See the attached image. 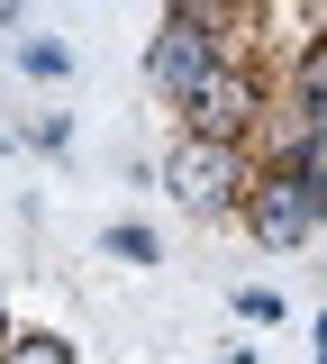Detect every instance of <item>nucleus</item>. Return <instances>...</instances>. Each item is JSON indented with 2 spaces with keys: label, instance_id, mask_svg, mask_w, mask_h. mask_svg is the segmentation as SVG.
I'll list each match as a JSON object with an SVG mask.
<instances>
[{
  "label": "nucleus",
  "instance_id": "nucleus-7",
  "mask_svg": "<svg viewBox=\"0 0 327 364\" xmlns=\"http://www.w3.org/2000/svg\"><path fill=\"white\" fill-rule=\"evenodd\" d=\"M0 364H73V346H64L55 328H9V337H0Z\"/></svg>",
  "mask_w": 327,
  "mask_h": 364
},
{
  "label": "nucleus",
  "instance_id": "nucleus-2",
  "mask_svg": "<svg viewBox=\"0 0 327 364\" xmlns=\"http://www.w3.org/2000/svg\"><path fill=\"white\" fill-rule=\"evenodd\" d=\"M236 219L255 228L273 255L309 246V237L327 228V155H318V164H255V191H245Z\"/></svg>",
  "mask_w": 327,
  "mask_h": 364
},
{
  "label": "nucleus",
  "instance_id": "nucleus-6",
  "mask_svg": "<svg viewBox=\"0 0 327 364\" xmlns=\"http://www.w3.org/2000/svg\"><path fill=\"white\" fill-rule=\"evenodd\" d=\"M282 91H291L309 119H327V37H309L300 55H291V82H282Z\"/></svg>",
  "mask_w": 327,
  "mask_h": 364
},
{
  "label": "nucleus",
  "instance_id": "nucleus-10",
  "mask_svg": "<svg viewBox=\"0 0 327 364\" xmlns=\"http://www.w3.org/2000/svg\"><path fill=\"white\" fill-rule=\"evenodd\" d=\"M236 318H264V328H273V318H282V291H264V282H245V291H236Z\"/></svg>",
  "mask_w": 327,
  "mask_h": 364
},
{
  "label": "nucleus",
  "instance_id": "nucleus-11",
  "mask_svg": "<svg viewBox=\"0 0 327 364\" xmlns=\"http://www.w3.org/2000/svg\"><path fill=\"white\" fill-rule=\"evenodd\" d=\"M309 346H318V364H327V318H318V328H309Z\"/></svg>",
  "mask_w": 327,
  "mask_h": 364
},
{
  "label": "nucleus",
  "instance_id": "nucleus-5",
  "mask_svg": "<svg viewBox=\"0 0 327 364\" xmlns=\"http://www.w3.org/2000/svg\"><path fill=\"white\" fill-rule=\"evenodd\" d=\"M255 136H264V164H318V155H327V119H309L291 91H282V100H264Z\"/></svg>",
  "mask_w": 327,
  "mask_h": 364
},
{
  "label": "nucleus",
  "instance_id": "nucleus-4",
  "mask_svg": "<svg viewBox=\"0 0 327 364\" xmlns=\"http://www.w3.org/2000/svg\"><path fill=\"white\" fill-rule=\"evenodd\" d=\"M218 55H228V46L209 37L200 18L164 9V28H155V46H145V82H155V100H173V109H182L191 91H200V73H209Z\"/></svg>",
  "mask_w": 327,
  "mask_h": 364
},
{
  "label": "nucleus",
  "instance_id": "nucleus-3",
  "mask_svg": "<svg viewBox=\"0 0 327 364\" xmlns=\"http://www.w3.org/2000/svg\"><path fill=\"white\" fill-rule=\"evenodd\" d=\"M264 100H273L264 73H255L245 55H218V64L200 73V91L182 100V128H191V136H236V146H245L255 119H264Z\"/></svg>",
  "mask_w": 327,
  "mask_h": 364
},
{
  "label": "nucleus",
  "instance_id": "nucleus-1",
  "mask_svg": "<svg viewBox=\"0 0 327 364\" xmlns=\"http://www.w3.org/2000/svg\"><path fill=\"white\" fill-rule=\"evenodd\" d=\"M164 191L182 200L191 219H236L245 210V191H255V146H236V136H173V155H164Z\"/></svg>",
  "mask_w": 327,
  "mask_h": 364
},
{
  "label": "nucleus",
  "instance_id": "nucleus-13",
  "mask_svg": "<svg viewBox=\"0 0 327 364\" xmlns=\"http://www.w3.org/2000/svg\"><path fill=\"white\" fill-rule=\"evenodd\" d=\"M318 37H327V28H318Z\"/></svg>",
  "mask_w": 327,
  "mask_h": 364
},
{
  "label": "nucleus",
  "instance_id": "nucleus-12",
  "mask_svg": "<svg viewBox=\"0 0 327 364\" xmlns=\"http://www.w3.org/2000/svg\"><path fill=\"white\" fill-rule=\"evenodd\" d=\"M228 364H255V355H228Z\"/></svg>",
  "mask_w": 327,
  "mask_h": 364
},
{
  "label": "nucleus",
  "instance_id": "nucleus-8",
  "mask_svg": "<svg viewBox=\"0 0 327 364\" xmlns=\"http://www.w3.org/2000/svg\"><path fill=\"white\" fill-rule=\"evenodd\" d=\"M100 246H109L118 264H155V255H164V237H155V228H145V219H118V228H109V237H100Z\"/></svg>",
  "mask_w": 327,
  "mask_h": 364
},
{
  "label": "nucleus",
  "instance_id": "nucleus-9",
  "mask_svg": "<svg viewBox=\"0 0 327 364\" xmlns=\"http://www.w3.org/2000/svg\"><path fill=\"white\" fill-rule=\"evenodd\" d=\"M18 73H28V82H64V73H73V55H64L55 37H28V46H18Z\"/></svg>",
  "mask_w": 327,
  "mask_h": 364
}]
</instances>
